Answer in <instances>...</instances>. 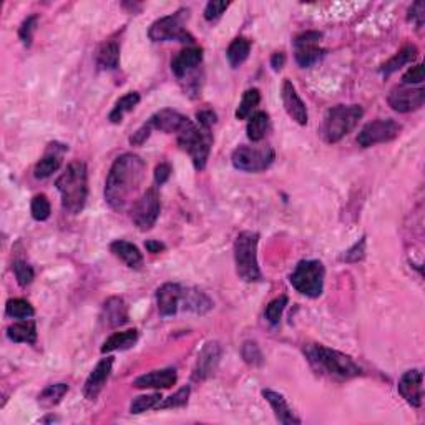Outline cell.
Returning <instances> with one entry per match:
<instances>
[{
  "mask_svg": "<svg viewBox=\"0 0 425 425\" xmlns=\"http://www.w3.org/2000/svg\"><path fill=\"white\" fill-rule=\"evenodd\" d=\"M417 55H419V48L415 47V45H412V43L404 45V47H402L394 57L389 58V60L384 63V65L381 67V74L384 76L392 75L394 72L400 70L402 67L407 65V63H412L415 58H417Z\"/></svg>",
  "mask_w": 425,
  "mask_h": 425,
  "instance_id": "cell-27",
  "label": "cell"
},
{
  "mask_svg": "<svg viewBox=\"0 0 425 425\" xmlns=\"http://www.w3.org/2000/svg\"><path fill=\"white\" fill-rule=\"evenodd\" d=\"M176 381L178 375L175 369H161L140 375L138 379H135L133 386L137 389H170L175 386Z\"/></svg>",
  "mask_w": 425,
  "mask_h": 425,
  "instance_id": "cell-22",
  "label": "cell"
},
{
  "mask_svg": "<svg viewBox=\"0 0 425 425\" xmlns=\"http://www.w3.org/2000/svg\"><path fill=\"white\" fill-rule=\"evenodd\" d=\"M128 321H130L128 306H126V302L121 299V297L113 296L108 297V299L103 302L100 323L105 325V328L108 329L121 328V325L128 323Z\"/></svg>",
  "mask_w": 425,
  "mask_h": 425,
  "instance_id": "cell-18",
  "label": "cell"
},
{
  "mask_svg": "<svg viewBox=\"0 0 425 425\" xmlns=\"http://www.w3.org/2000/svg\"><path fill=\"white\" fill-rule=\"evenodd\" d=\"M184 13L188 11H178L171 15L161 17L153 22L148 29V37L153 42H188L193 43V37L184 29Z\"/></svg>",
  "mask_w": 425,
  "mask_h": 425,
  "instance_id": "cell-8",
  "label": "cell"
},
{
  "mask_svg": "<svg viewBox=\"0 0 425 425\" xmlns=\"http://www.w3.org/2000/svg\"><path fill=\"white\" fill-rule=\"evenodd\" d=\"M67 392H69V386H67V384H52V386H47L40 392L39 404L45 407V409H50V407L60 404Z\"/></svg>",
  "mask_w": 425,
  "mask_h": 425,
  "instance_id": "cell-34",
  "label": "cell"
},
{
  "mask_svg": "<svg viewBox=\"0 0 425 425\" xmlns=\"http://www.w3.org/2000/svg\"><path fill=\"white\" fill-rule=\"evenodd\" d=\"M13 274H15L17 283H19L20 288H27L29 284H32L35 278L34 268L29 263H25V261H15L13 263Z\"/></svg>",
  "mask_w": 425,
  "mask_h": 425,
  "instance_id": "cell-40",
  "label": "cell"
},
{
  "mask_svg": "<svg viewBox=\"0 0 425 425\" xmlns=\"http://www.w3.org/2000/svg\"><path fill=\"white\" fill-rule=\"evenodd\" d=\"M138 341V331L137 329H128L123 332H113L110 337L103 342L102 346V354H110L115 351H125L130 349L137 344Z\"/></svg>",
  "mask_w": 425,
  "mask_h": 425,
  "instance_id": "cell-28",
  "label": "cell"
},
{
  "mask_svg": "<svg viewBox=\"0 0 425 425\" xmlns=\"http://www.w3.org/2000/svg\"><path fill=\"white\" fill-rule=\"evenodd\" d=\"M281 98H283V105L286 108V113L289 115V119L296 121L297 125L304 126L307 125V120H309V115H307V108L306 103L301 100L299 93H297L296 87L291 80H284L283 87H281Z\"/></svg>",
  "mask_w": 425,
  "mask_h": 425,
  "instance_id": "cell-16",
  "label": "cell"
},
{
  "mask_svg": "<svg viewBox=\"0 0 425 425\" xmlns=\"http://www.w3.org/2000/svg\"><path fill=\"white\" fill-rule=\"evenodd\" d=\"M55 187L62 196V208L70 215H79L88 198V171L83 161H72L58 176Z\"/></svg>",
  "mask_w": 425,
  "mask_h": 425,
  "instance_id": "cell-2",
  "label": "cell"
},
{
  "mask_svg": "<svg viewBox=\"0 0 425 425\" xmlns=\"http://www.w3.org/2000/svg\"><path fill=\"white\" fill-rule=\"evenodd\" d=\"M37 22H39L37 15L27 17V19L22 22V25L19 29V37L25 47H30L32 45V39H34L35 30H37Z\"/></svg>",
  "mask_w": 425,
  "mask_h": 425,
  "instance_id": "cell-42",
  "label": "cell"
},
{
  "mask_svg": "<svg viewBox=\"0 0 425 425\" xmlns=\"http://www.w3.org/2000/svg\"><path fill=\"white\" fill-rule=\"evenodd\" d=\"M261 102V93L257 88H250L246 90L241 98V103H239L238 110H236V119L238 120H246L252 115V112L256 110V107L259 105Z\"/></svg>",
  "mask_w": 425,
  "mask_h": 425,
  "instance_id": "cell-35",
  "label": "cell"
},
{
  "mask_svg": "<svg viewBox=\"0 0 425 425\" xmlns=\"http://www.w3.org/2000/svg\"><path fill=\"white\" fill-rule=\"evenodd\" d=\"M402 132V126L392 119H379L370 121L360 130L357 135V143L363 148H370L375 147L379 143H387L392 142L399 137Z\"/></svg>",
  "mask_w": 425,
  "mask_h": 425,
  "instance_id": "cell-11",
  "label": "cell"
},
{
  "mask_svg": "<svg viewBox=\"0 0 425 425\" xmlns=\"http://www.w3.org/2000/svg\"><path fill=\"white\" fill-rule=\"evenodd\" d=\"M397 391L402 399L412 407H422L424 402V374L420 369L407 370L397 384Z\"/></svg>",
  "mask_w": 425,
  "mask_h": 425,
  "instance_id": "cell-15",
  "label": "cell"
},
{
  "mask_svg": "<svg viewBox=\"0 0 425 425\" xmlns=\"http://www.w3.org/2000/svg\"><path fill=\"white\" fill-rule=\"evenodd\" d=\"M144 248H147L148 252H153V255H158V252L165 251V244L160 241H155V239H148L147 243H144Z\"/></svg>",
  "mask_w": 425,
  "mask_h": 425,
  "instance_id": "cell-52",
  "label": "cell"
},
{
  "mask_svg": "<svg viewBox=\"0 0 425 425\" xmlns=\"http://www.w3.org/2000/svg\"><path fill=\"white\" fill-rule=\"evenodd\" d=\"M304 356L307 357L311 365H314L321 372L331 375V377L347 381V379L359 377L363 374L360 365L351 356H346L342 352L331 349V347H325L323 344L306 346Z\"/></svg>",
  "mask_w": 425,
  "mask_h": 425,
  "instance_id": "cell-3",
  "label": "cell"
},
{
  "mask_svg": "<svg viewBox=\"0 0 425 425\" xmlns=\"http://www.w3.org/2000/svg\"><path fill=\"white\" fill-rule=\"evenodd\" d=\"M65 151H69V147H65V144H58V143L48 144V150L45 151V155L40 158V161L35 165L34 170L35 178L45 180L55 173V171L62 166Z\"/></svg>",
  "mask_w": 425,
  "mask_h": 425,
  "instance_id": "cell-20",
  "label": "cell"
},
{
  "mask_svg": "<svg viewBox=\"0 0 425 425\" xmlns=\"http://www.w3.org/2000/svg\"><path fill=\"white\" fill-rule=\"evenodd\" d=\"M140 100H142V98H140L138 92H130V93L123 95V97H121L120 100L115 103V107H113L110 115H108V120H110L112 123H121L125 113L132 112L133 108L138 105Z\"/></svg>",
  "mask_w": 425,
  "mask_h": 425,
  "instance_id": "cell-33",
  "label": "cell"
},
{
  "mask_svg": "<svg viewBox=\"0 0 425 425\" xmlns=\"http://www.w3.org/2000/svg\"><path fill=\"white\" fill-rule=\"evenodd\" d=\"M269 115L266 112H255L250 116V120H248V126H246V133L248 138L251 140V142H261L266 137V133H268L269 130Z\"/></svg>",
  "mask_w": 425,
  "mask_h": 425,
  "instance_id": "cell-31",
  "label": "cell"
},
{
  "mask_svg": "<svg viewBox=\"0 0 425 425\" xmlns=\"http://www.w3.org/2000/svg\"><path fill=\"white\" fill-rule=\"evenodd\" d=\"M263 397L268 400L271 409L274 410V415H276V419H278L279 424H284V425H291V424L299 425L301 424V419H297L296 415H294L292 409L288 405L286 399H284L279 392L271 391V389H264Z\"/></svg>",
  "mask_w": 425,
  "mask_h": 425,
  "instance_id": "cell-24",
  "label": "cell"
},
{
  "mask_svg": "<svg viewBox=\"0 0 425 425\" xmlns=\"http://www.w3.org/2000/svg\"><path fill=\"white\" fill-rule=\"evenodd\" d=\"M7 337L12 342H25V344H35L37 341V325L35 321L32 319H22L20 323L12 324L7 329Z\"/></svg>",
  "mask_w": 425,
  "mask_h": 425,
  "instance_id": "cell-29",
  "label": "cell"
},
{
  "mask_svg": "<svg viewBox=\"0 0 425 425\" xmlns=\"http://www.w3.org/2000/svg\"><path fill=\"white\" fill-rule=\"evenodd\" d=\"M274 161V150L269 144L263 147H248L241 144L231 155L233 166L239 171H248V173H259V171L268 170Z\"/></svg>",
  "mask_w": 425,
  "mask_h": 425,
  "instance_id": "cell-9",
  "label": "cell"
},
{
  "mask_svg": "<svg viewBox=\"0 0 425 425\" xmlns=\"http://www.w3.org/2000/svg\"><path fill=\"white\" fill-rule=\"evenodd\" d=\"M257 244H259V234L255 231L239 233L234 241L236 274L244 283H256L263 279L257 264Z\"/></svg>",
  "mask_w": 425,
  "mask_h": 425,
  "instance_id": "cell-5",
  "label": "cell"
},
{
  "mask_svg": "<svg viewBox=\"0 0 425 425\" xmlns=\"http://www.w3.org/2000/svg\"><path fill=\"white\" fill-rule=\"evenodd\" d=\"M183 288L176 283H166L156 291V306L161 316L168 318V316L176 314L180 302H182Z\"/></svg>",
  "mask_w": 425,
  "mask_h": 425,
  "instance_id": "cell-21",
  "label": "cell"
},
{
  "mask_svg": "<svg viewBox=\"0 0 425 425\" xmlns=\"http://www.w3.org/2000/svg\"><path fill=\"white\" fill-rule=\"evenodd\" d=\"M407 20L412 22L415 25V29H420V27L424 25L425 20V4L424 2H415L410 6L409 13H407Z\"/></svg>",
  "mask_w": 425,
  "mask_h": 425,
  "instance_id": "cell-46",
  "label": "cell"
},
{
  "mask_svg": "<svg viewBox=\"0 0 425 425\" xmlns=\"http://www.w3.org/2000/svg\"><path fill=\"white\" fill-rule=\"evenodd\" d=\"M221 354H223V349H221L220 342H206L200 354H198L196 365L193 369V381H206L208 377H211L218 369Z\"/></svg>",
  "mask_w": 425,
  "mask_h": 425,
  "instance_id": "cell-14",
  "label": "cell"
},
{
  "mask_svg": "<svg viewBox=\"0 0 425 425\" xmlns=\"http://www.w3.org/2000/svg\"><path fill=\"white\" fill-rule=\"evenodd\" d=\"M30 211H32V218L35 221H47L52 215V206L48 198L45 194H37L34 196L30 205Z\"/></svg>",
  "mask_w": 425,
  "mask_h": 425,
  "instance_id": "cell-37",
  "label": "cell"
},
{
  "mask_svg": "<svg viewBox=\"0 0 425 425\" xmlns=\"http://www.w3.org/2000/svg\"><path fill=\"white\" fill-rule=\"evenodd\" d=\"M176 142H178L180 148H182L183 151H187L188 155L191 156L194 170H205L212 144L210 130L201 128V126L189 121L187 128L176 135Z\"/></svg>",
  "mask_w": 425,
  "mask_h": 425,
  "instance_id": "cell-6",
  "label": "cell"
},
{
  "mask_svg": "<svg viewBox=\"0 0 425 425\" xmlns=\"http://www.w3.org/2000/svg\"><path fill=\"white\" fill-rule=\"evenodd\" d=\"M363 115L364 110L360 105H337L329 108L321 125V137L329 144L341 142L356 128Z\"/></svg>",
  "mask_w": 425,
  "mask_h": 425,
  "instance_id": "cell-4",
  "label": "cell"
},
{
  "mask_svg": "<svg viewBox=\"0 0 425 425\" xmlns=\"http://www.w3.org/2000/svg\"><path fill=\"white\" fill-rule=\"evenodd\" d=\"M216 113L212 110H200L196 113V120H198V126L205 130H211V126L216 123Z\"/></svg>",
  "mask_w": 425,
  "mask_h": 425,
  "instance_id": "cell-49",
  "label": "cell"
},
{
  "mask_svg": "<svg viewBox=\"0 0 425 425\" xmlns=\"http://www.w3.org/2000/svg\"><path fill=\"white\" fill-rule=\"evenodd\" d=\"M163 397L160 394H148V396H140L137 399H133L132 404H130V412L132 414H142L147 412L150 409H156L158 404H160Z\"/></svg>",
  "mask_w": 425,
  "mask_h": 425,
  "instance_id": "cell-38",
  "label": "cell"
},
{
  "mask_svg": "<svg viewBox=\"0 0 425 425\" xmlns=\"http://www.w3.org/2000/svg\"><path fill=\"white\" fill-rule=\"evenodd\" d=\"M6 314L8 316V318H13V319H30V318H34L35 309L29 301L17 297V299L7 301Z\"/></svg>",
  "mask_w": 425,
  "mask_h": 425,
  "instance_id": "cell-36",
  "label": "cell"
},
{
  "mask_svg": "<svg viewBox=\"0 0 425 425\" xmlns=\"http://www.w3.org/2000/svg\"><path fill=\"white\" fill-rule=\"evenodd\" d=\"M95 60H97L98 69L115 70L116 67H119V63H120V43H119V40H115V39L105 40V42L100 45V48H98Z\"/></svg>",
  "mask_w": 425,
  "mask_h": 425,
  "instance_id": "cell-26",
  "label": "cell"
},
{
  "mask_svg": "<svg viewBox=\"0 0 425 425\" xmlns=\"http://www.w3.org/2000/svg\"><path fill=\"white\" fill-rule=\"evenodd\" d=\"M112 367H113V357H105V359H102L100 363L95 365V369L90 372L87 381H85L83 386L85 399L97 400V397L100 396L103 387H105L108 377H110Z\"/></svg>",
  "mask_w": 425,
  "mask_h": 425,
  "instance_id": "cell-17",
  "label": "cell"
},
{
  "mask_svg": "<svg viewBox=\"0 0 425 425\" xmlns=\"http://www.w3.org/2000/svg\"><path fill=\"white\" fill-rule=\"evenodd\" d=\"M148 121H150V125L153 126V128L160 130V132H163V133L178 135L180 132H182V130L187 128L188 123L191 120H189L188 116L182 115L180 112L165 108V110L156 112L155 115H153Z\"/></svg>",
  "mask_w": 425,
  "mask_h": 425,
  "instance_id": "cell-19",
  "label": "cell"
},
{
  "mask_svg": "<svg viewBox=\"0 0 425 425\" xmlns=\"http://www.w3.org/2000/svg\"><path fill=\"white\" fill-rule=\"evenodd\" d=\"M402 81L404 85H415V83H422L424 81V65L422 63H417V65L409 69V72L402 76Z\"/></svg>",
  "mask_w": 425,
  "mask_h": 425,
  "instance_id": "cell-48",
  "label": "cell"
},
{
  "mask_svg": "<svg viewBox=\"0 0 425 425\" xmlns=\"http://www.w3.org/2000/svg\"><path fill=\"white\" fill-rule=\"evenodd\" d=\"M110 251L115 255L119 259L132 269H140L143 266V255L135 244L125 241V239H116L110 244Z\"/></svg>",
  "mask_w": 425,
  "mask_h": 425,
  "instance_id": "cell-25",
  "label": "cell"
},
{
  "mask_svg": "<svg viewBox=\"0 0 425 425\" xmlns=\"http://www.w3.org/2000/svg\"><path fill=\"white\" fill-rule=\"evenodd\" d=\"M182 302L184 309L191 311L194 314H206L212 307V301L210 297L205 292L198 291V289H183Z\"/></svg>",
  "mask_w": 425,
  "mask_h": 425,
  "instance_id": "cell-30",
  "label": "cell"
},
{
  "mask_svg": "<svg viewBox=\"0 0 425 425\" xmlns=\"http://www.w3.org/2000/svg\"><path fill=\"white\" fill-rule=\"evenodd\" d=\"M203 62V50L198 47H187L171 60V72L176 79H183Z\"/></svg>",
  "mask_w": 425,
  "mask_h": 425,
  "instance_id": "cell-23",
  "label": "cell"
},
{
  "mask_svg": "<svg viewBox=\"0 0 425 425\" xmlns=\"http://www.w3.org/2000/svg\"><path fill=\"white\" fill-rule=\"evenodd\" d=\"M160 194H158L156 188H148L138 200H135L132 206V221L135 226L142 231H148L155 226L158 216H160Z\"/></svg>",
  "mask_w": 425,
  "mask_h": 425,
  "instance_id": "cell-10",
  "label": "cell"
},
{
  "mask_svg": "<svg viewBox=\"0 0 425 425\" xmlns=\"http://www.w3.org/2000/svg\"><path fill=\"white\" fill-rule=\"evenodd\" d=\"M284 65H286V55H284V52H274L273 57H271V67H273V70H283Z\"/></svg>",
  "mask_w": 425,
  "mask_h": 425,
  "instance_id": "cell-51",
  "label": "cell"
},
{
  "mask_svg": "<svg viewBox=\"0 0 425 425\" xmlns=\"http://www.w3.org/2000/svg\"><path fill=\"white\" fill-rule=\"evenodd\" d=\"M241 354H243V359L246 360L248 364H251V365H261V364H263V354H261L259 346H257L256 342H252V341L244 342Z\"/></svg>",
  "mask_w": 425,
  "mask_h": 425,
  "instance_id": "cell-43",
  "label": "cell"
},
{
  "mask_svg": "<svg viewBox=\"0 0 425 425\" xmlns=\"http://www.w3.org/2000/svg\"><path fill=\"white\" fill-rule=\"evenodd\" d=\"M147 163L133 153H123L113 161L105 182V201L115 211H123L143 184Z\"/></svg>",
  "mask_w": 425,
  "mask_h": 425,
  "instance_id": "cell-1",
  "label": "cell"
},
{
  "mask_svg": "<svg viewBox=\"0 0 425 425\" xmlns=\"http://www.w3.org/2000/svg\"><path fill=\"white\" fill-rule=\"evenodd\" d=\"M387 103L392 110L399 113H410L419 110L425 103V90L407 87V85H400L391 90L387 97Z\"/></svg>",
  "mask_w": 425,
  "mask_h": 425,
  "instance_id": "cell-13",
  "label": "cell"
},
{
  "mask_svg": "<svg viewBox=\"0 0 425 425\" xmlns=\"http://www.w3.org/2000/svg\"><path fill=\"white\" fill-rule=\"evenodd\" d=\"M365 257V238H360L351 250L346 251V255L342 256V261L346 263H359Z\"/></svg>",
  "mask_w": 425,
  "mask_h": 425,
  "instance_id": "cell-45",
  "label": "cell"
},
{
  "mask_svg": "<svg viewBox=\"0 0 425 425\" xmlns=\"http://www.w3.org/2000/svg\"><path fill=\"white\" fill-rule=\"evenodd\" d=\"M321 39H323V34L314 30L302 32V34L294 37V58H296L297 65L301 69H309L324 57L325 50L319 47Z\"/></svg>",
  "mask_w": 425,
  "mask_h": 425,
  "instance_id": "cell-12",
  "label": "cell"
},
{
  "mask_svg": "<svg viewBox=\"0 0 425 425\" xmlns=\"http://www.w3.org/2000/svg\"><path fill=\"white\" fill-rule=\"evenodd\" d=\"M189 392H191V389L188 386L182 387L178 392H175L173 396H170L168 399L161 400L160 404H158L156 409H176V407H183L188 404L189 399Z\"/></svg>",
  "mask_w": 425,
  "mask_h": 425,
  "instance_id": "cell-41",
  "label": "cell"
},
{
  "mask_svg": "<svg viewBox=\"0 0 425 425\" xmlns=\"http://www.w3.org/2000/svg\"><path fill=\"white\" fill-rule=\"evenodd\" d=\"M324 274L325 271L321 261L307 259L301 261V263L296 266L289 281H291L292 288L296 289L297 292H301L302 296L316 299V297H319L321 294H323Z\"/></svg>",
  "mask_w": 425,
  "mask_h": 425,
  "instance_id": "cell-7",
  "label": "cell"
},
{
  "mask_svg": "<svg viewBox=\"0 0 425 425\" xmlns=\"http://www.w3.org/2000/svg\"><path fill=\"white\" fill-rule=\"evenodd\" d=\"M286 306H288V296L276 297V299L271 301L268 307H266V313H264L266 319H268L273 325L279 324V321H281V316L284 313V309H286Z\"/></svg>",
  "mask_w": 425,
  "mask_h": 425,
  "instance_id": "cell-39",
  "label": "cell"
},
{
  "mask_svg": "<svg viewBox=\"0 0 425 425\" xmlns=\"http://www.w3.org/2000/svg\"><path fill=\"white\" fill-rule=\"evenodd\" d=\"M229 7L228 2H221V0H211V2L206 4L205 8V19L208 22H215L218 20L221 15H223L226 8Z\"/></svg>",
  "mask_w": 425,
  "mask_h": 425,
  "instance_id": "cell-44",
  "label": "cell"
},
{
  "mask_svg": "<svg viewBox=\"0 0 425 425\" xmlns=\"http://www.w3.org/2000/svg\"><path fill=\"white\" fill-rule=\"evenodd\" d=\"M171 176V166L168 163H160V165L155 168V183L158 187L165 184L170 180Z\"/></svg>",
  "mask_w": 425,
  "mask_h": 425,
  "instance_id": "cell-50",
  "label": "cell"
},
{
  "mask_svg": "<svg viewBox=\"0 0 425 425\" xmlns=\"http://www.w3.org/2000/svg\"><path fill=\"white\" fill-rule=\"evenodd\" d=\"M250 52H251L250 40L244 37H238L229 43L228 50H226V57H228L229 65H231L233 69H236V67L241 65V63L250 57Z\"/></svg>",
  "mask_w": 425,
  "mask_h": 425,
  "instance_id": "cell-32",
  "label": "cell"
},
{
  "mask_svg": "<svg viewBox=\"0 0 425 425\" xmlns=\"http://www.w3.org/2000/svg\"><path fill=\"white\" fill-rule=\"evenodd\" d=\"M153 126L150 125V121H147L143 126H140V128L135 132L132 137H130V144H133V147H142V144L147 142L148 138H150Z\"/></svg>",
  "mask_w": 425,
  "mask_h": 425,
  "instance_id": "cell-47",
  "label": "cell"
}]
</instances>
